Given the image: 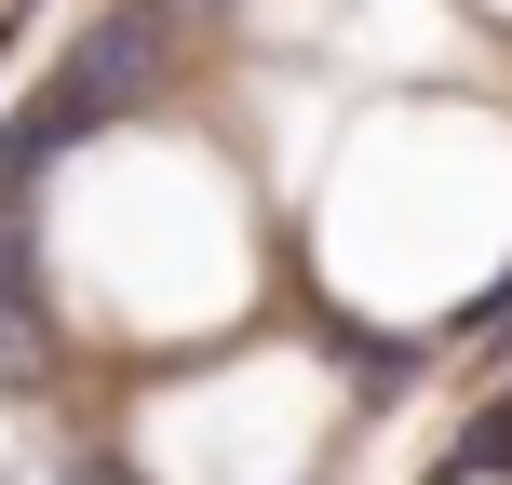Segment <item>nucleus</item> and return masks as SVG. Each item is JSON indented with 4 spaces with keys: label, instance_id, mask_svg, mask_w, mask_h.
<instances>
[{
    "label": "nucleus",
    "instance_id": "obj_1",
    "mask_svg": "<svg viewBox=\"0 0 512 485\" xmlns=\"http://www.w3.org/2000/svg\"><path fill=\"white\" fill-rule=\"evenodd\" d=\"M27 364H41V310H27V283L0 270V391H14Z\"/></svg>",
    "mask_w": 512,
    "mask_h": 485
}]
</instances>
